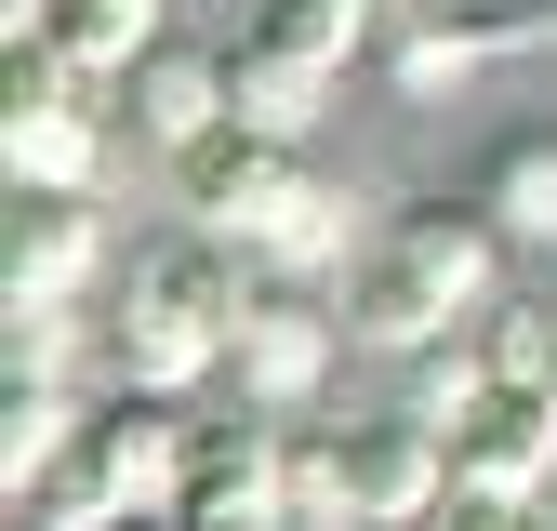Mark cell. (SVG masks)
<instances>
[{
  "label": "cell",
  "mask_w": 557,
  "mask_h": 531,
  "mask_svg": "<svg viewBox=\"0 0 557 531\" xmlns=\"http://www.w3.org/2000/svg\"><path fill=\"white\" fill-rule=\"evenodd\" d=\"M451 492H478V505H557V398L492 385L451 425Z\"/></svg>",
  "instance_id": "10"
},
{
  "label": "cell",
  "mask_w": 557,
  "mask_h": 531,
  "mask_svg": "<svg viewBox=\"0 0 557 531\" xmlns=\"http://www.w3.org/2000/svg\"><path fill=\"white\" fill-rule=\"evenodd\" d=\"M239 306H252V252L199 239V226L147 239V252H133L120 280H107V306H94L107 385H160V398L213 385V372H226V332H239Z\"/></svg>",
  "instance_id": "2"
},
{
  "label": "cell",
  "mask_w": 557,
  "mask_h": 531,
  "mask_svg": "<svg viewBox=\"0 0 557 531\" xmlns=\"http://www.w3.org/2000/svg\"><path fill=\"white\" fill-rule=\"evenodd\" d=\"M186 531H293L306 518V479H293V425L278 412H199V465H186V492H173Z\"/></svg>",
  "instance_id": "7"
},
{
  "label": "cell",
  "mask_w": 557,
  "mask_h": 531,
  "mask_svg": "<svg viewBox=\"0 0 557 531\" xmlns=\"http://www.w3.org/2000/svg\"><path fill=\"white\" fill-rule=\"evenodd\" d=\"M81 81H120L133 53H160L173 40V0H53V27H40Z\"/></svg>",
  "instance_id": "14"
},
{
  "label": "cell",
  "mask_w": 557,
  "mask_h": 531,
  "mask_svg": "<svg viewBox=\"0 0 557 531\" xmlns=\"http://www.w3.org/2000/svg\"><path fill=\"white\" fill-rule=\"evenodd\" d=\"M0 173L27 199H107V81H81L53 40H14L0 81Z\"/></svg>",
  "instance_id": "3"
},
{
  "label": "cell",
  "mask_w": 557,
  "mask_h": 531,
  "mask_svg": "<svg viewBox=\"0 0 557 531\" xmlns=\"http://www.w3.org/2000/svg\"><path fill=\"white\" fill-rule=\"evenodd\" d=\"M478 213L518 252H557V133H505V147L478 160Z\"/></svg>",
  "instance_id": "13"
},
{
  "label": "cell",
  "mask_w": 557,
  "mask_h": 531,
  "mask_svg": "<svg viewBox=\"0 0 557 531\" xmlns=\"http://www.w3.org/2000/svg\"><path fill=\"white\" fill-rule=\"evenodd\" d=\"M492 398V359H478V332H451V346H425V359H398V412H425L438 439Z\"/></svg>",
  "instance_id": "16"
},
{
  "label": "cell",
  "mask_w": 557,
  "mask_h": 531,
  "mask_svg": "<svg viewBox=\"0 0 557 531\" xmlns=\"http://www.w3.org/2000/svg\"><path fill=\"white\" fill-rule=\"evenodd\" d=\"M425 531H557V505H478V492H451Z\"/></svg>",
  "instance_id": "21"
},
{
  "label": "cell",
  "mask_w": 557,
  "mask_h": 531,
  "mask_svg": "<svg viewBox=\"0 0 557 531\" xmlns=\"http://www.w3.org/2000/svg\"><path fill=\"white\" fill-rule=\"evenodd\" d=\"M505 226L478 213V199H411V213H385L372 226V252L345 266V332L359 346H385V359H425V346H451V332H478L505 306Z\"/></svg>",
  "instance_id": "1"
},
{
  "label": "cell",
  "mask_w": 557,
  "mask_h": 531,
  "mask_svg": "<svg viewBox=\"0 0 557 531\" xmlns=\"http://www.w3.org/2000/svg\"><path fill=\"white\" fill-rule=\"evenodd\" d=\"M120 531H186V518H120Z\"/></svg>",
  "instance_id": "22"
},
{
  "label": "cell",
  "mask_w": 557,
  "mask_h": 531,
  "mask_svg": "<svg viewBox=\"0 0 557 531\" xmlns=\"http://www.w3.org/2000/svg\"><path fill=\"white\" fill-rule=\"evenodd\" d=\"M107 94H120V133H133V147L186 160L199 133H226V53L213 40H160V53H133Z\"/></svg>",
  "instance_id": "11"
},
{
  "label": "cell",
  "mask_w": 557,
  "mask_h": 531,
  "mask_svg": "<svg viewBox=\"0 0 557 531\" xmlns=\"http://www.w3.org/2000/svg\"><path fill=\"white\" fill-rule=\"evenodd\" d=\"M306 186H319V173H306V147H278V133H239V120H226V133H199V147L173 160V213H186L199 239H226V252H252V266H265V252H278V226L306 213Z\"/></svg>",
  "instance_id": "5"
},
{
  "label": "cell",
  "mask_w": 557,
  "mask_h": 531,
  "mask_svg": "<svg viewBox=\"0 0 557 531\" xmlns=\"http://www.w3.org/2000/svg\"><path fill=\"white\" fill-rule=\"evenodd\" d=\"M81 452L107 465V492H120L133 518H173L186 465H199V412H186V398H160V385H94Z\"/></svg>",
  "instance_id": "8"
},
{
  "label": "cell",
  "mask_w": 557,
  "mask_h": 531,
  "mask_svg": "<svg viewBox=\"0 0 557 531\" xmlns=\"http://www.w3.org/2000/svg\"><path fill=\"white\" fill-rule=\"evenodd\" d=\"M81 412H94V385H14V398H0V492H14V505L66 465Z\"/></svg>",
  "instance_id": "15"
},
{
  "label": "cell",
  "mask_w": 557,
  "mask_h": 531,
  "mask_svg": "<svg viewBox=\"0 0 557 531\" xmlns=\"http://www.w3.org/2000/svg\"><path fill=\"white\" fill-rule=\"evenodd\" d=\"M252 27L293 40V53H319V66H345V53H372L385 0H252Z\"/></svg>",
  "instance_id": "17"
},
{
  "label": "cell",
  "mask_w": 557,
  "mask_h": 531,
  "mask_svg": "<svg viewBox=\"0 0 557 531\" xmlns=\"http://www.w3.org/2000/svg\"><path fill=\"white\" fill-rule=\"evenodd\" d=\"M0 306L14 319L107 306V199H27L14 239H0Z\"/></svg>",
  "instance_id": "9"
},
{
  "label": "cell",
  "mask_w": 557,
  "mask_h": 531,
  "mask_svg": "<svg viewBox=\"0 0 557 531\" xmlns=\"http://www.w3.org/2000/svg\"><path fill=\"white\" fill-rule=\"evenodd\" d=\"M81 306H66V319H14V385H81Z\"/></svg>",
  "instance_id": "20"
},
{
  "label": "cell",
  "mask_w": 557,
  "mask_h": 531,
  "mask_svg": "<svg viewBox=\"0 0 557 531\" xmlns=\"http://www.w3.org/2000/svg\"><path fill=\"white\" fill-rule=\"evenodd\" d=\"M478 53H492V27H398V94H465L478 81Z\"/></svg>",
  "instance_id": "19"
},
{
  "label": "cell",
  "mask_w": 557,
  "mask_h": 531,
  "mask_svg": "<svg viewBox=\"0 0 557 531\" xmlns=\"http://www.w3.org/2000/svg\"><path fill=\"white\" fill-rule=\"evenodd\" d=\"M293 479H306V505L332 492V505H359L372 531H425V518L451 505V439L385 398V412L332 425V439H293Z\"/></svg>",
  "instance_id": "4"
},
{
  "label": "cell",
  "mask_w": 557,
  "mask_h": 531,
  "mask_svg": "<svg viewBox=\"0 0 557 531\" xmlns=\"http://www.w3.org/2000/svg\"><path fill=\"white\" fill-rule=\"evenodd\" d=\"M332 81H345V66H319V53H293V40H265V27H239V40H226V120H239V133H278V147H306L319 107H332Z\"/></svg>",
  "instance_id": "12"
},
{
  "label": "cell",
  "mask_w": 557,
  "mask_h": 531,
  "mask_svg": "<svg viewBox=\"0 0 557 531\" xmlns=\"http://www.w3.org/2000/svg\"><path fill=\"white\" fill-rule=\"evenodd\" d=\"M478 359H492V385H531V398H557V306H492L478 319Z\"/></svg>",
  "instance_id": "18"
},
{
  "label": "cell",
  "mask_w": 557,
  "mask_h": 531,
  "mask_svg": "<svg viewBox=\"0 0 557 531\" xmlns=\"http://www.w3.org/2000/svg\"><path fill=\"white\" fill-rule=\"evenodd\" d=\"M345 346H359V332H345V293L252 266V306H239V332H226V385L252 398V412H278V425H293L306 398L332 385V359H345Z\"/></svg>",
  "instance_id": "6"
}]
</instances>
